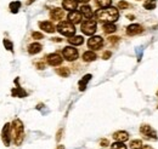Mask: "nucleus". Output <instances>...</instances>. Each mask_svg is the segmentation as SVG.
<instances>
[{"instance_id": "nucleus-7", "label": "nucleus", "mask_w": 158, "mask_h": 149, "mask_svg": "<svg viewBox=\"0 0 158 149\" xmlns=\"http://www.w3.org/2000/svg\"><path fill=\"white\" fill-rule=\"evenodd\" d=\"M140 132H141L146 138H153V139L157 138V133H156V131L152 130V127L148 126V125H142V126L140 127Z\"/></svg>"}, {"instance_id": "nucleus-32", "label": "nucleus", "mask_w": 158, "mask_h": 149, "mask_svg": "<svg viewBox=\"0 0 158 149\" xmlns=\"http://www.w3.org/2000/svg\"><path fill=\"white\" fill-rule=\"evenodd\" d=\"M108 40H110V42L114 44V42H118V41H119V38L118 37H110V38H108Z\"/></svg>"}, {"instance_id": "nucleus-39", "label": "nucleus", "mask_w": 158, "mask_h": 149, "mask_svg": "<svg viewBox=\"0 0 158 149\" xmlns=\"http://www.w3.org/2000/svg\"><path fill=\"white\" fill-rule=\"evenodd\" d=\"M57 149H64V147H63V146H59V147H57Z\"/></svg>"}, {"instance_id": "nucleus-1", "label": "nucleus", "mask_w": 158, "mask_h": 149, "mask_svg": "<svg viewBox=\"0 0 158 149\" xmlns=\"http://www.w3.org/2000/svg\"><path fill=\"white\" fill-rule=\"evenodd\" d=\"M95 17L100 22H105V23H112L114 21H117L119 17V12L117 9L114 7H107V9H102L98 10L95 12Z\"/></svg>"}, {"instance_id": "nucleus-11", "label": "nucleus", "mask_w": 158, "mask_h": 149, "mask_svg": "<svg viewBox=\"0 0 158 149\" xmlns=\"http://www.w3.org/2000/svg\"><path fill=\"white\" fill-rule=\"evenodd\" d=\"M142 32V27L140 24H130L127 28V34L128 35H136Z\"/></svg>"}, {"instance_id": "nucleus-19", "label": "nucleus", "mask_w": 158, "mask_h": 149, "mask_svg": "<svg viewBox=\"0 0 158 149\" xmlns=\"http://www.w3.org/2000/svg\"><path fill=\"white\" fill-rule=\"evenodd\" d=\"M68 41H69V44H72L74 46H79L84 42V38L79 37V35L78 37H71V39H68Z\"/></svg>"}, {"instance_id": "nucleus-37", "label": "nucleus", "mask_w": 158, "mask_h": 149, "mask_svg": "<svg viewBox=\"0 0 158 149\" xmlns=\"http://www.w3.org/2000/svg\"><path fill=\"white\" fill-rule=\"evenodd\" d=\"M79 2H84V4H86V2H89L90 0H78Z\"/></svg>"}, {"instance_id": "nucleus-9", "label": "nucleus", "mask_w": 158, "mask_h": 149, "mask_svg": "<svg viewBox=\"0 0 158 149\" xmlns=\"http://www.w3.org/2000/svg\"><path fill=\"white\" fill-rule=\"evenodd\" d=\"M46 61L50 66L52 67H56V66H60L62 63V57L60 56L59 54H50L46 57Z\"/></svg>"}, {"instance_id": "nucleus-31", "label": "nucleus", "mask_w": 158, "mask_h": 149, "mask_svg": "<svg viewBox=\"0 0 158 149\" xmlns=\"http://www.w3.org/2000/svg\"><path fill=\"white\" fill-rule=\"evenodd\" d=\"M32 37L34 38V39H43V34L38 33V32H33L32 33Z\"/></svg>"}, {"instance_id": "nucleus-14", "label": "nucleus", "mask_w": 158, "mask_h": 149, "mask_svg": "<svg viewBox=\"0 0 158 149\" xmlns=\"http://www.w3.org/2000/svg\"><path fill=\"white\" fill-rule=\"evenodd\" d=\"M39 27L43 29V30H45L46 33H54V32H55V27H54V24H52L51 22H48V21H45V22H40Z\"/></svg>"}, {"instance_id": "nucleus-8", "label": "nucleus", "mask_w": 158, "mask_h": 149, "mask_svg": "<svg viewBox=\"0 0 158 149\" xmlns=\"http://www.w3.org/2000/svg\"><path fill=\"white\" fill-rule=\"evenodd\" d=\"M102 44H103V40H102L101 37H93L90 38L89 41H88V46L90 49H93V50H99V49H101Z\"/></svg>"}, {"instance_id": "nucleus-28", "label": "nucleus", "mask_w": 158, "mask_h": 149, "mask_svg": "<svg viewBox=\"0 0 158 149\" xmlns=\"http://www.w3.org/2000/svg\"><path fill=\"white\" fill-rule=\"evenodd\" d=\"M112 149H127V146H124V142H116L112 144Z\"/></svg>"}, {"instance_id": "nucleus-18", "label": "nucleus", "mask_w": 158, "mask_h": 149, "mask_svg": "<svg viewBox=\"0 0 158 149\" xmlns=\"http://www.w3.org/2000/svg\"><path fill=\"white\" fill-rule=\"evenodd\" d=\"M80 14L84 15L88 19H90L91 17H93V11H91V9H90L88 5L81 6V9H80Z\"/></svg>"}, {"instance_id": "nucleus-24", "label": "nucleus", "mask_w": 158, "mask_h": 149, "mask_svg": "<svg viewBox=\"0 0 158 149\" xmlns=\"http://www.w3.org/2000/svg\"><path fill=\"white\" fill-rule=\"evenodd\" d=\"M20 7H21L20 1H12V2L10 4V10H11V12H14V14H17L19 10H20Z\"/></svg>"}, {"instance_id": "nucleus-10", "label": "nucleus", "mask_w": 158, "mask_h": 149, "mask_svg": "<svg viewBox=\"0 0 158 149\" xmlns=\"http://www.w3.org/2000/svg\"><path fill=\"white\" fill-rule=\"evenodd\" d=\"M62 6H63L64 10L74 11L77 9V6H78V0H63Z\"/></svg>"}, {"instance_id": "nucleus-36", "label": "nucleus", "mask_w": 158, "mask_h": 149, "mask_svg": "<svg viewBox=\"0 0 158 149\" xmlns=\"http://www.w3.org/2000/svg\"><path fill=\"white\" fill-rule=\"evenodd\" d=\"M37 67H38L39 69H44V68H45V64H44L43 62H40V63H38V64H37Z\"/></svg>"}, {"instance_id": "nucleus-13", "label": "nucleus", "mask_w": 158, "mask_h": 149, "mask_svg": "<svg viewBox=\"0 0 158 149\" xmlns=\"http://www.w3.org/2000/svg\"><path fill=\"white\" fill-rule=\"evenodd\" d=\"M68 19H69V22H72L73 24L80 23V21H81V14L78 12V11H71L69 15H68Z\"/></svg>"}, {"instance_id": "nucleus-5", "label": "nucleus", "mask_w": 158, "mask_h": 149, "mask_svg": "<svg viewBox=\"0 0 158 149\" xmlns=\"http://www.w3.org/2000/svg\"><path fill=\"white\" fill-rule=\"evenodd\" d=\"M62 54H63V57L67 61H76L78 58V51H77V49H74L72 46L64 47L63 51H62Z\"/></svg>"}, {"instance_id": "nucleus-20", "label": "nucleus", "mask_w": 158, "mask_h": 149, "mask_svg": "<svg viewBox=\"0 0 158 149\" xmlns=\"http://www.w3.org/2000/svg\"><path fill=\"white\" fill-rule=\"evenodd\" d=\"M83 59H84L85 62L95 61V59H96V55H95L93 51H86V52H84V55H83Z\"/></svg>"}, {"instance_id": "nucleus-23", "label": "nucleus", "mask_w": 158, "mask_h": 149, "mask_svg": "<svg viewBox=\"0 0 158 149\" xmlns=\"http://www.w3.org/2000/svg\"><path fill=\"white\" fill-rule=\"evenodd\" d=\"M56 73L61 76H63V78H67L68 75L71 74V72H69V69L67 68V67H62V68H57L56 69Z\"/></svg>"}, {"instance_id": "nucleus-30", "label": "nucleus", "mask_w": 158, "mask_h": 149, "mask_svg": "<svg viewBox=\"0 0 158 149\" xmlns=\"http://www.w3.org/2000/svg\"><path fill=\"white\" fill-rule=\"evenodd\" d=\"M118 6H119V9L123 10V9H128V7H129V4L125 2V1H120V2L118 4Z\"/></svg>"}, {"instance_id": "nucleus-38", "label": "nucleus", "mask_w": 158, "mask_h": 149, "mask_svg": "<svg viewBox=\"0 0 158 149\" xmlns=\"http://www.w3.org/2000/svg\"><path fill=\"white\" fill-rule=\"evenodd\" d=\"M141 149H152V147H150V146H143Z\"/></svg>"}, {"instance_id": "nucleus-17", "label": "nucleus", "mask_w": 158, "mask_h": 149, "mask_svg": "<svg viewBox=\"0 0 158 149\" xmlns=\"http://www.w3.org/2000/svg\"><path fill=\"white\" fill-rule=\"evenodd\" d=\"M91 78H93L91 74H86L80 81H79V90H80V91H84V90L86 89V85H88V83L91 80Z\"/></svg>"}, {"instance_id": "nucleus-26", "label": "nucleus", "mask_w": 158, "mask_h": 149, "mask_svg": "<svg viewBox=\"0 0 158 149\" xmlns=\"http://www.w3.org/2000/svg\"><path fill=\"white\" fill-rule=\"evenodd\" d=\"M96 4L99 5L100 7H102V9H106V7L111 6V4H112V0H96Z\"/></svg>"}, {"instance_id": "nucleus-34", "label": "nucleus", "mask_w": 158, "mask_h": 149, "mask_svg": "<svg viewBox=\"0 0 158 149\" xmlns=\"http://www.w3.org/2000/svg\"><path fill=\"white\" fill-rule=\"evenodd\" d=\"M111 55H112V54H111V51H106V52L102 55V58H103V59H108V58L111 57Z\"/></svg>"}, {"instance_id": "nucleus-29", "label": "nucleus", "mask_w": 158, "mask_h": 149, "mask_svg": "<svg viewBox=\"0 0 158 149\" xmlns=\"http://www.w3.org/2000/svg\"><path fill=\"white\" fill-rule=\"evenodd\" d=\"M4 46L6 47V50H9V51H12V47H14V45H12V42L10 41V40H7V39H4Z\"/></svg>"}, {"instance_id": "nucleus-27", "label": "nucleus", "mask_w": 158, "mask_h": 149, "mask_svg": "<svg viewBox=\"0 0 158 149\" xmlns=\"http://www.w3.org/2000/svg\"><path fill=\"white\" fill-rule=\"evenodd\" d=\"M141 146H142V141H140V139H135V141L130 142V147L134 149H139Z\"/></svg>"}, {"instance_id": "nucleus-25", "label": "nucleus", "mask_w": 158, "mask_h": 149, "mask_svg": "<svg viewBox=\"0 0 158 149\" xmlns=\"http://www.w3.org/2000/svg\"><path fill=\"white\" fill-rule=\"evenodd\" d=\"M143 7L146 10H153V9H156V1L155 0H146L143 4Z\"/></svg>"}, {"instance_id": "nucleus-2", "label": "nucleus", "mask_w": 158, "mask_h": 149, "mask_svg": "<svg viewBox=\"0 0 158 149\" xmlns=\"http://www.w3.org/2000/svg\"><path fill=\"white\" fill-rule=\"evenodd\" d=\"M12 131H14V142L16 146H21L24 138V130H23V124L20 119H15L12 123Z\"/></svg>"}, {"instance_id": "nucleus-35", "label": "nucleus", "mask_w": 158, "mask_h": 149, "mask_svg": "<svg viewBox=\"0 0 158 149\" xmlns=\"http://www.w3.org/2000/svg\"><path fill=\"white\" fill-rule=\"evenodd\" d=\"M100 143H101V146H103V147L108 146V141H107V139H102V141H101Z\"/></svg>"}, {"instance_id": "nucleus-16", "label": "nucleus", "mask_w": 158, "mask_h": 149, "mask_svg": "<svg viewBox=\"0 0 158 149\" xmlns=\"http://www.w3.org/2000/svg\"><path fill=\"white\" fill-rule=\"evenodd\" d=\"M41 51V45L39 42H34V44H31L28 46V52L31 55H35V54H39Z\"/></svg>"}, {"instance_id": "nucleus-22", "label": "nucleus", "mask_w": 158, "mask_h": 149, "mask_svg": "<svg viewBox=\"0 0 158 149\" xmlns=\"http://www.w3.org/2000/svg\"><path fill=\"white\" fill-rule=\"evenodd\" d=\"M12 96H14V97H26V96H27V92H26L24 90H22L20 86H19V87H16V89L12 90Z\"/></svg>"}, {"instance_id": "nucleus-21", "label": "nucleus", "mask_w": 158, "mask_h": 149, "mask_svg": "<svg viewBox=\"0 0 158 149\" xmlns=\"http://www.w3.org/2000/svg\"><path fill=\"white\" fill-rule=\"evenodd\" d=\"M117 30V27L113 23H105L103 24V32L105 33H114Z\"/></svg>"}, {"instance_id": "nucleus-33", "label": "nucleus", "mask_w": 158, "mask_h": 149, "mask_svg": "<svg viewBox=\"0 0 158 149\" xmlns=\"http://www.w3.org/2000/svg\"><path fill=\"white\" fill-rule=\"evenodd\" d=\"M136 54H138V59L140 61L141 57H142V49H141V47H138V49H136Z\"/></svg>"}, {"instance_id": "nucleus-6", "label": "nucleus", "mask_w": 158, "mask_h": 149, "mask_svg": "<svg viewBox=\"0 0 158 149\" xmlns=\"http://www.w3.org/2000/svg\"><path fill=\"white\" fill-rule=\"evenodd\" d=\"M11 129H12V126L10 124H5L2 132H1V138L6 147L10 146V142H11Z\"/></svg>"}, {"instance_id": "nucleus-15", "label": "nucleus", "mask_w": 158, "mask_h": 149, "mask_svg": "<svg viewBox=\"0 0 158 149\" xmlns=\"http://www.w3.org/2000/svg\"><path fill=\"white\" fill-rule=\"evenodd\" d=\"M63 16H64V12H63L62 9H54V10H51V12H50V17L52 19H55V21L62 19Z\"/></svg>"}, {"instance_id": "nucleus-4", "label": "nucleus", "mask_w": 158, "mask_h": 149, "mask_svg": "<svg viewBox=\"0 0 158 149\" xmlns=\"http://www.w3.org/2000/svg\"><path fill=\"white\" fill-rule=\"evenodd\" d=\"M81 32L85 35H93L96 32V22L94 19H86L81 23Z\"/></svg>"}, {"instance_id": "nucleus-3", "label": "nucleus", "mask_w": 158, "mask_h": 149, "mask_svg": "<svg viewBox=\"0 0 158 149\" xmlns=\"http://www.w3.org/2000/svg\"><path fill=\"white\" fill-rule=\"evenodd\" d=\"M57 30L62 35H66V37H73L76 34V28H74V24L69 21H62L60 22L59 26H57Z\"/></svg>"}, {"instance_id": "nucleus-12", "label": "nucleus", "mask_w": 158, "mask_h": 149, "mask_svg": "<svg viewBox=\"0 0 158 149\" xmlns=\"http://www.w3.org/2000/svg\"><path fill=\"white\" fill-rule=\"evenodd\" d=\"M113 138H114L117 142H125V141H128L129 135H128V132H125V131H117V132L113 133Z\"/></svg>"}]
</instances>
